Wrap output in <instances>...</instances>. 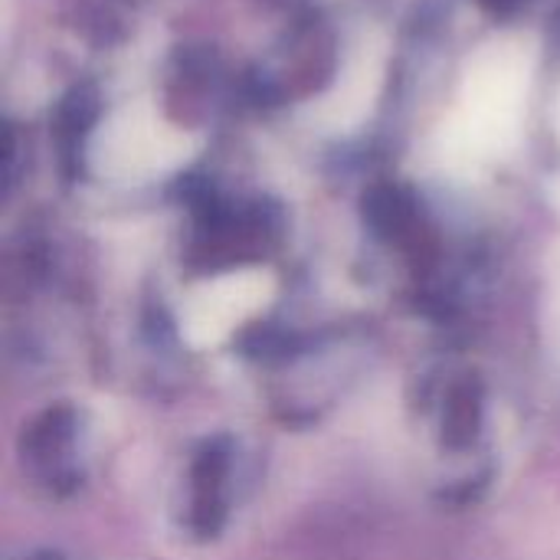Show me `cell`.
Here are the masks:
<instances>
[{
  "instance_id": "1",
  "label": "cell",
  "mask_w": 560,
  "mask_h": 560,
  "mask_svg": "<svg viewBox=\"0 0 560 560\" xmlns=\"http://www.w3.org/2000/svg\"><path fill=\"white\" fill-rule=\"evenodd\" d=\"M266 282L256 276L223 279L197 295L187 308V335L194 345H217L230 335V328L249 318L262 302Z\"/></svg>"
},
{
  "instance_id": "2",
  "label": "cell",
  "mask_w": 560,
  "mask_h": 560,
  "mask_svg": "<svg viewBox=\"0 0 560 560\" xmlns=\"http://www.w3.org/2000/svg\"><path fill=\"white\" fill-rule=\"evenodd\" d=\"M492 13H512V10H518L525 0H482Z\"/></svg>"
}]
</instances>
